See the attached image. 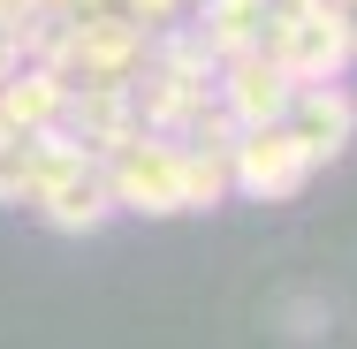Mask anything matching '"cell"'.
I'll return each instance as SVG.
<instances>
[{"label": "cell", "mask_w": 357, "mask_h": 349, "mask_svg": "<svg viewBox=\"0 0 357 349\" xmlns=\"http://www.w3.org/2000/svg\"><path fill=\"white\" fill-rule=\"evenodd\" d=\"M23 69V46H15V23H0V84Z\"/></svg>", "instance_id": "5bb4252c"}, {"label": "cell", "mask_w": 357, "mask_h": 349, "mask_svg": "<svg viewBox=\"0 0 357 349\" xmlns=\"http://www.w3.org/2000/svg\"><path fill=\"white\" fill-rule=\"evenodd\" d=\"M304 183H312V160H304V144L289 137L282 122L236 130V144H228V190H243L259 205H289Z\"/></svg>", "instance_id": "5b68a950"}, {"label": "cell", "mask_w": 357, "mask_h": 349, "mask_svg": "<svg viewBox=\"0 0 357 349\" xmlns=\"http://www.w3.org/2000/svg\"><path fill=\"white\" fill-rule=\"evenodd\" d=\"M289 84L259 46L251 54H236V61H220L213 69V99H220V114L236 122V130H266V122H282V107H289Z\"/></svg>", "instance_id": "52a82bcc"}, {"label": "cell", "mask_w": 357, "mask_h": 349, "mask_svg": "<svg viewBox=\"0 0 357 349\" xmlns=\"http://www.w3.org/2000/svg\"><path fill=\"white\" fill-rule=\"evenodd\" d=\"M259 54L289 76V84H342L350 69V38L327 8H266V31H259Z\"/></svg>", "instance_id": "277c9868"}, {"label": "cell", "mask_w": 357, "mask_h": 349, "mask_svg": "<svg viewBox=\"0 0 357 349\" xmlns=\"http://www.w3.org/2000/svg\"><path fill=\"white\" fill-rule=\"evenodd\" d=\"M38 198V137H0V205Z\"/></svg>", "instance_id": "7c38bea8"}, {"label": "cell", "mask_w": 357, "mask_h": 349, "mask_svg": "<svg viewBox=\"0 0 357 349\" xmlns=\"http://www.w3.org/2000/svg\"><path fill=\"white\" fill-rule=\"evenodd\" d=\"M107 167V190H114V212H144V220H175L183 212V144L175 137H122L114 152H99Z\"/></svg>", "instance_id": "3957f363"}, {"label": "cell", "mask_w": 357, "mask_h": 349, "mask_svg": "<svg viewBox=\"0 0 357 349\" xmlns=\"http://www.w3.org/2000/svg\"><path fill=\"white\" fill-rule=\"evenodd\" d=\"M228 198V152L220 144H183V212H213Z\"/></svg>", "instance_id": "8fae6325"}, {"label": "cell", "mask_w": 357, "mask_h": 349, "mask_svg": "<svg viewBox=\"0 0 357 349\" xmlns=\"http://www.w3.org/2000/svg\"><path fill=\"white\" fill-rule=\"evenodd\" d=\"M130 15H137L144 31H167V23H183V15H190V0H130Z\"/></svg>", "instance_id": "4fadbf2b"}, {"label": "cell", "mask_w": 357, "mask_h": 349, "mask_svg": "<svg viewBox=\"0 0 357 349\" xmlns=\"http://www.w3.org/2000/svg\"><path fill=\"white\" fill-rule=\"evenodd\" d=\"M282 130L296 144H304V160L319 167V160H342L357 137V99L342 91V84H296L282 107Z\"/></svg>", "instance_id": "8992f818"}, {"label": "cell", "mask_w": 357, "mask_h": 349, "mask_svg": "<svg viewBox=\"0 0 357 349\" xmlns=\"http://www.w3.org/2000/svg\"><path fill=\"white\" fill-rule=\"evenodd\" d=\"M274 8H327V0H274Z\"/></svg>", "instance_id": "2e32d148"}, {"label": "cell", "mask_w": 357, "mask_h": 349, "mask_svg": "<svg viewBox=\"0 0 357 349\" xmlns=\"http://www.w3.org/2000/svg\"><path fill=\"white\" fill-rule=\"evenodd\" d=\"M61 130L91 152H114L122 137H137V99L130 84H69V107H61Z\"/></svg>", "instance_id": "9c48e42d"}, {"label": "cell", "mask_w": 357, "mask_h": 349, "mask_svg": "<svg viewBox=\"0 0 357 349\" xmlns=\"http://www.w3.org/2000/svg\"><path fill=\"white\" fill-rule=\"evenodd\" d=\"M327 15L342 23V38H350V54H357V0H327Z\"/></svg>", "instance_id": "9a60e30c"}, {"label": "cell", "mask_w": 357, "mask_h": 349, "mask_svg": "<svg viewBox=\"0 0 357 349\" xmlns=\"http://www.w3.org/2000/svg\"><path fill=\"white\" fill-rule=\"evenodd\" d=\"M198 8V38H206V54L213 61H236V54H251L259 46V31H266V8L274 0H190Z\"/></svg>", "instance_id": "30bf717a"}, {"label": "cell", "mask_w": 357, "mask_h": 349, "mask_svg": "<svg viewBox=\"0 0 357 349\" xmlns=\"http://www.w3.org/2000/svg\"><path fill=\"white\" fill-rule=\"evenodd\" d=\"M69 107V76L54 61H23V69L0 84V137H46Z\"/></svg>", "instance_id": "ba28073f"}, {"label": "cell", "mask_w": 357, "mask_h": 349, "mask_svg": "<svg viewBox=\"0 0 357 349\" xmlns=\"http://www.w3.org/2000/svg\"><path fill=\"white\" fill-rule=\"evenodd\" d=\"M31 212H38L46 228H61V235H91V228L114 220V190H107L99 152L76 144L61 122L38 137V198H31Z\"/></svg>", "instance_id": "6da1fadb"}, {"label": "cell", "mask_w": 357, "mask_h": 349, "mask_svg": "<svg viewBox=\"0 0 357 349\" xmlns=\"http://www.w3.org/2000/svg\"><path fill=\"white\" fill-rule=\"evenodd\" d=\"M144 54H152V31L137 15H69V31L54 38V69L69 84H137Z\"/></svg>", "instance_id": "7a4b0ae2"}]
</instances>
